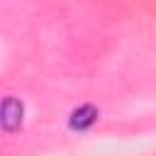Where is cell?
<instances>
[{
	"label": "cell",
	"mask_w": 156,
	"mask_h": 156,
	"mask_svg": "<svg viewBox=\"0 0 156 156\" xmlns=\"http://www.w3.org/2000/svg\"><path fill=\"white\" fill-rule=\"evenodd\" d=\"M0 122H2V129L5 132H15L20 124H22V102L17 98H5L2 100V107H0Z\"/></svg>",
	"instance_id": "obj_1"
},
{
	"label": "cell",
	"mask_w": 156,
	"mask_h": 156,
	"mask_svg": "<svg viewBox=\"0 0 156 156\" xmlns=\"http://www.w3.org/2000/svg\"><path fill=\"white\" fill-rule=\"evenodd\" d=\"M95 122H98V110H95L93 105H80L78 110H73V112H71V127H73V129H78V132H83V129L93 127Z\"/></svg>",
	"instance_id": "obj_2"
}]
</instances>
